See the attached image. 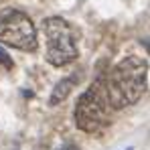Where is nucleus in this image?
<instances>
[{
	"mask_svg": "<svg viewBox=\"0 0 150 150\" xmlns=\"http://www.w3.org/2000/svg\"><path fill=\"white\" fill-rule=\"evenodd\" d=\"M148 63L140 57H126L120 61L108 77H103L105 98L112 110H124L134 105L146 91Z\"/></svg>",
	"mask_w": 150,
	"mask_h": 150,
	"instance_id": "obj_1",
	"label": "nucleus"
},
{
	"mask_svg": "<svg viewBox=\"0 0 150 150\" xmlns=\"http://www.w3.org/2000/svg\"><path fill=\"white\" fill-rule=\"evenodd\" d=\"M110 110L112 108L105 98L103 77H100L79 96L75 105V124L85 134H101L112 122Z\"/></svg>",
	"mask_w": 150,
	"mask_h": 150,
	"instance_id": "obj_2",
	"label": "nucleus"
},
{
	"mask_svg": "<svg viewBox=\"0 0 150 150\" xmlns=\"http://www.w3.org/2000/svg\"><path fill=\"white\" fill-rule=\"evenodd\" d=\"M59 150H79V146H75V144H63Z\"/></svg>",
	"mask_w": 150,
	"mask_h": 150,
	"instance_id": "obj_7",
	"label": "nucleus"
},
{
	"mask_svg": "<svg viewBox=\"0 0 150 150\" xmlns=\"http://www.w3.org/2000/svg\"><path fill=\"white\" fill-rule=\"evenodd\" d=\"M75 81H77V77H75V75L63 77V79L53 87V91H51L49 105H57V103H61L63 100H67V96L71 93V89H73V85H75Z\"/></svg>",
	"mask_w": 150,
	"mask_h": 150,
	"instance_id": "obj_5",
	"label": "nucleus"
},
{
	"mask_svg": "<svg viewBox=\"0 0 150 150\" xmlns=\"http://www.w3.org/2000/svg\"><path fill=\"white\" fill-rule=\"evenodd\" d=\"M43 33L47 39V61L55 67L67 65L77 59L75 30L65 18L49 16L43 21Z\"/></svg>",
	"mask_w": 150,
	"mask_h": 150,
	"instance_id": "obj_3",
	"label": "nucleus"
},
{
	"mask_svg": "<svg viewBox=\"0 0 150 150\" xmlns=\"http://www.w3.org/2000/svg\"><path fill=\"white\" fill-rule=\"evenodd\" d=\"M0 65H4L6 69H12V67H14V61L10 59V55L2 49V47H0Z\"/></svg>",
	"mask_w": 150,
	"mask_h": 150,
	"instance_id": "obj_6",
	"label": "nucleus"
},
{
	"mask_svg": "<svg viewBox=\"0 0 150 150\" xmlns=\"http://www.w3.org/2000/svg\"><path fill=\"white\" fill-rule=\"evenodd\" d=\"M0 43H6L21 51H37V30L33 21L23 10L2 8L0 10Z\"/></svg>",
	"mask_w": 150,
	"mask_h": 150,
	"instance_id": "obj_4",
	"label": "nucleus"
}]
</instances>
